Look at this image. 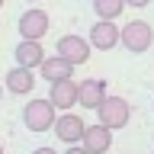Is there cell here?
<instances>
[{"instance_id":"1","label":"cell","mask_w":154,"mask_h":154,"mask_svg":"<svg viewBox=\"0 0 154 154\" xmlns=\"http://www.w3.org/2000/svg\"><path fill=\"white\" fill-rule=\"evenodd\" d=\"M55 103L48 100V96H35V100H29L23 106V125H26L29 132H48V128H55Z\"/></svg>"},{"instance_id":"2","label":"cell","mask_w":154,"mask_h":154,"mask_svg":"<svg viewBox=\"0 0 154 154\" xmlns=\"http://www.w3.org/2000/svg\"><path fill=\"white\" fill-rule=\"evenodd\" d=\"M119 45L125 51H132V55H144L154 45V29L144 19H132V23L119 26Z\"/></svg>"},{"instance_id":"3","label":"cell","mask_w":154,"mask_h":154,"mask_svg":"<svg viewBox=\"0 0 154 154\" xmlns=\"http://www.w3.org/2000/svg\"><path fill=\"white\" fill-rule=\"evenodd\" d=\"M96 116H100V122L106 128H125L128 119H132V103L125 100V96H106L103 103L96 106Z\"/></svg>"},{"instance_id":"4","label":"cell","mask_w":154,"mask_h":154,"mask_svg":"<svg viewBox=\"0 0 154 154\" xmlns=\"http://www.w3.org/2000/svg\"><path fill=\"white\" fill-rule=\"evenodd\" d=\"M90 51H93V45H90V38H84V35H74V32H67V35H61L55 42V55H61V58H67L71 64H87L90 61Z\"/></svg>"},{"instance_id":"5","label":"cell","mask_w":154,"mask_h":154,"mask_svg":"<svg viewBox=\"0 0 154 154\" xmlns=\"http://www.w3.org/2000/svg\"><path fill=\"white\" fill-rule=\"evenodd\" d=\"M19 35L23 38H35V42H42V38L48 35V26H51V19H48L45 10H38V7H29L23 16H19Z\"/></svg>"},{"instance_id":"6","label":"cell","mask_w":154,"mask_h":154,"mask_svg":"<svg viewBox=\"0 0 154 154\" xmlns=\"http://www.w3.org/2000/svg\"><path fill=\"white\" fill-rule=\"evenodd\" d=\"M77 93H80V84L74 77H61V80H51V90H48V100L55 103V109H74L77 106Z\"/></svg>"},{"instance_id":"7","label":"cell","mask_w":154,"mask_h":154,"mask_svg":"<svg viewBox=\"0 0 154 154\" xmlns=\"http://www.w3.org/2000/svg\"><path fill=\"white\" fill-rule=\"evenodd\" d=\"M90 45L96 51H112L119 45V26H116V19H96L93 26H90Z\"/></svg>"},{"instance_id":"8","label":"cell","mask_w":154,"mask_h":154,"mask_svg":"<svg viewBox=\"0 0 154 154\" xmlns=\"http://www.w3.org/2000/svg\"><path fill=\"white\" fill-rule=\"evenodd\" d=\"M84 128H87V122H84L77 112H71V109H64V112L55 119V135H58L64 144H80Z\"/></svg>"},{"instance_id":"9","label":"cell","mask_w":154,"mask_h":154,"mask_svg":"<svg viewBox=\"0 0 154 154\" xmlns=\"http://www.w3.org/2000/svg\"><path fill=\"white\" fill-rule=\"evenodd\" d=\"M35 71L32 67H23V64H16V67H10L7 74H3V87H7L13 96H26V93H32L35 90Z\"/></svg>"},{"instance_id":"10","label":"cell","mask_w":154,"mask_h":154,"mask_svg":"<svg viewBox=\"0 0 154 154\" xmlns=\"http://www.w3.org/2000/svg\"><path fill=\"white\" fill-rule=\"evenodd\" d=\"M80 144H84L90 154H106L109 148H112V128H106L103 122L87 125V128H84V138H80Z\"/></svg>"},{"instance_id":"11","label":"cell","mask_w":154,"mask_h":154,"mask_svg":"<svg viewBox=\"0 0 154 154\" xmlns=\"http://www.w3.org/2000/svg\"><path fill=\"white\" fill-rule=\"evenodd\" d=\"M103 100H106V80L103 77H87V80H80L77 103L84 106V109H96Z\"/></svg>"},{"instance_id":"12","label":"cell","mask_w":154,"mask_h":154,"mask_svg":"<svg viewBox=\"0 0 154 154\" xmlns=\"http://www.w3.org/2000/svg\"><path fill=\"white\" fill-rule=\"evenodd\" d=\"M13 55H16V64L38 71V64L45 61V48H42V42H35V38H19V45H16Z\"/></svg>"},{"instance_id":"13","label":"cell","mask_w":154,"mask_h":154,"mask_svg":"<svg viewBox=\"0 0 154 154\" xmlns=\"http://www.w3.org/2000/svg\"><path fill=\"white\" fill-rule=\"evenodd\" d=\"M38 77H45L48 84L61 80V77H74V64L61 55H45V61L38 64Z\"/></svg>"},{"instance_id":"14","label":"cell","mask_w":154,"mask_h":154,"mask_svg":"<svg viewBox=\"0 0 154 154\" xmlns=\"http://www.w3.org/2000/svg\"><path fill=\"white\" fill-rule=\"evenodd\" d=\"M125 10V0H93L96 19H119Z\"/></svg>"},{"instance_id":"15","label":"cell","mask_w":154,"mask_h":154,"mask_svg":"<svg viewBox=\"0 0 154 154\" xmlns=\"http://www.w3.org/2000/svg\"><path fill=\"white\" fill-rule=\"evenodd\" d=\"M64 154H90V151H87L84 144H67V151H64Z\"/></svg>"},{"instance_id":"16","label":"cell","mask_w":154,"mask_h":154,"mask_svg":"<svg viewBox=\"0 0 154 154\" xmlns=\"http://www.w3.org/2000/svg\"><path fill=\"white\" fill-rule=\"evenodd\" d=\"M148 3H151V0H125V7H138V10L148 7Z\"/></svg>"},{"instance_id":"17","label":"cell","mask_w":154,"mask_h":154,"mask_svg":"<svg viewBox=\"0 0 154 154\" xmlns=\"http://www.w3.org/2000/svg\"><path fill=\"white\" fill-rule=\"evenodd\" d=\"M32 154H58V151H55V148H35Z\"/></svg>"},{"instance_id":"18","label":"cell","mask_w":154,"mask_h":154,"mask_svg":"<svg viewBox=\"0 0 154 154\" xmlns=\"http://www.w3.org/2000/svg\"><path fill=\"white\" fill-rule=\"evenodd\" d=\"M0 100H3V87H0Z\"/></svg>"},{"instance_id":"19","label":"cell","mask_w":154,"mask_h":154,"mask_svg":"<svg viewBox=\"0 0 154 154\" xmlns=\"http://www.w3.org/2000/svg\"><path fill=\"white\" fill-rule=\"evenodd\" d=\"M0 154H7V151H3V144H0Z\"/></svg>"},{"instance_id":"20","label":"cell","mask_w":154,"mask_h":154,"mask_svg":"<svg viewBox=\"0 0 154 154\" xmlns=\"http://www.w3.org/2000/svg\"><path fill=\"white\" fill-rule=\"evenodd\" d=\"M0 10H3V0H0Z\"/></svg>"}]
</instances>
